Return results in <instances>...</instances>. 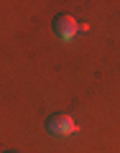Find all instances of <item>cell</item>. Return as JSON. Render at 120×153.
Listing matches in <instances>:
<instances>
[{"label":"cell","mask_w":120,"mask_h":153,"mask_svg":"<svg viewBox=\"0 0 120 153\" xmlns=\"http://www.w3.org/2000/svg\"><path fill=\"white\" fill-rule=\"evenodd\" d=\"M74 130H77V123L72 120L69 115H64V112L54 115V117L49 120V133H51V135H59V138H64V135H72Z\"/></svg>","instance_id":"6da1fadb"},{"label":"cell","mask_w":120,"mask_h":153,"mask_svg":"<svg viewBox=\"0 0 120 153\" xmlns=\"http://www.w3.org/2000/svg\"><path fill=\"white\" fill-rule=\"evenodd\" d=\"M77 31H79V23H77L72 16H59L54 21V33L61 38V41H72Z\"/></svg>","instance_id":"7a4b0ae2"}]
</instances>
